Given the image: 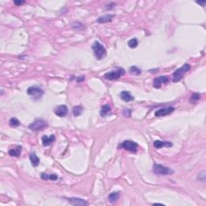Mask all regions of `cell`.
<instances>
[{
    "label": "cell",
    "mask_w": 206,
    "mask_h": 206,
    "mask_svg": "<svg viewBox=\"0 0 206 206\" xmlns=\"http://www.w3.org/2000/svg\"><path fill=\"white\" fill-rule=\"evenodd\" d=\"M152 171L155 175H158V176H168V175H172L174 173V171L171 170V168L161 165V164H158V163L154 164Z\"/></svg>",
    "instance_id": "3957f363"
},
{
    "label": "cell",
    "mask_w": 206,
    "mask_h": 206,
    "mask_svg": "<svg viewBox=\"0 0 206 206\" xmlns=\"http://www.w3.org/2000/svg\"><path fill=\"white\" fill-rule=\"evenodd\" d=\"M29 158L33 167H37L40 164V158L35 155V152L31 153L29 155Z\"/></svg>",
    "instance_id": "2e32d148"
},
{
    "label": "cell",
    "mask_w": 206,
    "mask_h": 206,
    "mask_svg": "<svg viewBox=\"0 0 206 206\" xmlns=\"http://www.w3.org/2000/svg\"><path fill=\"white\" fill-rule=\"evenodd\" d=\"M190 64H187V63L184 64L181 68L177 69L173 72V74H172V77H173L172 80H173V81H174V82H178L179 80H181L183 78V77H184V75H185L186 72H188V71L190 70Z\"/></svg>",
    "instance_id": "7a4b0ae2"
},
{
    "label": "cell",
    "mask_w": 206,
    "mask_h": 206,
    "mask_svg": "<svg viewBox=\"0 0 206 206\" xmlns=\"http://www.w3.org/2000/svg\"><path fill=\"white\" fill-rule=\"evenodd\" d=\"M121 147H123V149L129 151L133 153H135L137 151V150H138V144H137L136 143L131 141V140H125L121 144Z\"/></svg>",
    "instance_id": "52a82bcc"
},
{
    "label": "cell",
    "mask_w": 206,
    "mask_h": 206,
    "mask_svg": "<svg viewBox=\"0 0 206 206\" xmlns=\"http://www.w3.org/2000/svg\"><path fill=\"white\" fill-rule=\"evenodd\" d=\"M138 44H139V42H138L136 38H133L128 41V46L131 48H135L138 46Z\"/></svg>",
    "instance_id": "d4e9b609"
},
{
    "label": "cell",
    "mask_w": 206,
    "mask_h": 206,
    "mask_svg": "<svg viewBox=\"0 0 206 206\" xmlns=\"http://www.w3.org/2000/svg\"><path fill=\"white\" fill-rule=\"evenodd\" d=\"M58 178V176H56V174H50L48 175L46 173H42L41 174V179H44V180H47V179H51L52 181H55Z\"/></svg>",
    "instance_id": "ffe728a7"
},
{
    "label": "cell",
    "mask_w": 206,
    "mask_h": 206,
    "mask_svg": "<svg viewBox=\"0 0 206 206\" xmlns=\"http://www.w3.org/2000/svg\"><path fill=\"white\" fill-rule=\"evenodd\" d=\"M54 112L58 117H65L68 114V107L65 105H61L59 106H57L54 110Z\"/></svg>",
    "instance_id": "30bf717a"
},
{
    "label": "cell",
    "mask_w": 206,
    "mask_h": 206,
    "mask_svg": "<svg viewBox=\"0 0 206 206\" xmlns=\"http://www.w3.org/2000/svg\"><path fill=\"white\" fill-rule=\"evenodd\" d=\"M14 3H15L16 6H20V5H22V4L25 3V1H15Z\"/></svg>",
    "instance_id": "83f0119b"
},
{
    "label": "cell",
    "mask_w": 206,
    "mask_h": 206,
    "mask_svg": "<svg viewBox=\"0 0 206 206\" xmlns=\"http://www.w3.org/2000/svg\"><path fill=\"white\" fill-rule=\"evenodd\" d=\"M84 110V108L81 106H76L72 108V114L74 116L78 117L79 115H80L82 114Z\"/></svg>",
    "instance_id": "44dd1931"
},
{
    "label": "cell",
    "mask_w": 206,
    "mask_h": 206,
    "mask_svg": "<svg viewBox=\"0 0 206 206\" xmlns=\"http://www.w3.org/2000/svg\"><path fill=\"white\" fill-rule=\"evenodd\" d=\"M130 72L133 75H139L142 72V71L139 68L136 67V66H131V69H130Z\"/></svg>",
    "instance_id": "cb8c5ba5"
},
{
    "label": "cell",
    "mask_w": 206,
    "mask_h": 206,
    "mask_svg": "<svg viewBox=\"0 0 206 206\" xmlns=\"http://www.w3.org/2000/svg\"><path fill=\"white\" fill-rule=\"evenodd\" d=\"M85 80V76H81V77H79V78H78V79H77V81L78 82H81V81H83V80Z\"/></svg>",
    "instance_id": "f1b7e54d"
},
{
    "label": "cell",
    "mask_w": 206,
    "mask_h": 206,
    "mask_svg": "<svg viewBox=\"0 0 206 206\" xmlns=\"http://www.w3.org/2000/svg\"><path fill=\"white\" fill-rule=\"evenodd\" d=\"M110 111H111V107L110 106V105H104V106L102 107V110H101L100 114H101L102 117H106Z\"/></svg>",
    "instance_id": "d6986e66"
},
{
    "label": "cell",
    "mask_w": 206,
    "mask_h": 206,
    "mask_svg": "<svg viewBox=\"0 0 206 206\" xmlns=\"http://www.w3.org/2000/svg\"><path fill=\"white\" fill-rule=\"evenodd\" d=\"M54 141H55V135L54 134H51L49 137L47 136V135H44L42 137V144H43L44 147H48L49 145H51Z\"/></svg>",
    "instance_id": "4fadbf2b"
},
{
    "label": "cell",
    "mask_w": 206,
    "mask_h": 206,
    "mask_svg": "<svg viewBox=\"0 0 206 206\" xmlns=\"http://www.w3.org/2000/svg\"><path fill=\"white\" fill-rule=\"evenodd\" d=\"M120 97H121V99L123 100L124 102H131V101H133V100H134V97H133V95H132V94L128 91L121 92Z\"/></svg>",
    "instance_id": "5bb4252c"
},
{
    "label": "cell",
    "mask_w": 206,
    "mask_h": 206,
    "mask_svg": "<svg viewBox=\"0 0 206 206\" xmlns=\"http://www.w3.org/2000/svg\"><path fill=\"white\" fill-rule=\"evenodd\" d=\"M196 3H198V4H200V5H201L202 7H205V5L206 4V1H203V2H196Z\"/></svg>",
    "instance_id": "f546056e"
},
{
    "label": "cell",
    "mask_w": 206,
    "mask_h": 206,
    "mask_svg": "<svg viewBox=\"0 0 206 206\" xmlns=\"http://www.w3.org/2000/svg\"><path fill=\"white\" fill-rule=\"evenodd\" d=\"M9 124L12 127H16V126H19L21 123L16 118H11L9 121Z\"/></svg>",
    "instance_id": "603a6c76"
},
{
    "label": "cell",
    "mask_w": 206,
    "mask_h": 206,
    "mask_svg": "<svg viewBox=\"0 0 206 206\" xmlns=\"http://www.w3.org/2000/svg\"><path fill=\"white\" fill-rule=\"evenodd\" d=\"M114 16L111 14H107L105 16H102L99 17L98 19H97V22L99 24H105V23H109V22L112 21Z\"/></svg>",
    "instance_id": "9a60e30c"
},
{
    "label": "cell",
    "mask_w": 206,
    "mask_h": 206,
    "mask_svg": "<svg viewBox=\"0 0 206 206\" xmlns=\"http://www.w3.org/2000/svg\"><path fill=\"white\" fill-rule=\"evenodd\" d=\"M27 93L28 95L32 96L35 100H38L40 99L41 97L43 96L44 90L37 86H31L27 89Z\"/></svg>",
    "instance_id": "8992f818"
},
{
    "label": "cell",
    "mask_w": 206,
    "mask_h": 206,
    "mask_svg": "<svg viewBox=\"0 0 206 206\" xmlns=\"http://www.w3.org/2000/svg\"><path fill=\"white\" fill-rule=\"evenodd\" d=\"M47 126H48V123L45 120H44L43 118H37L30 124L28 128L32 131H40L44 130Z\"/></svg>",
    "instance_id": "277c9868"
},
{
    "label": "cell",
    "mask_w": 206,
    "mask_h": 206,
    "mask_svg": "<svg viewBox=\"0 0 206 206\" xmlns=\"http://www.w3.org/2000/svg\"><path fill=\"white\" fill-rule=\"evenodd\" d=\"M123 114L125 115L126 117H131V110L130 109H126V110H124V112H123Z\"/></svg>",
    "instance_id": "484cf974"
},
{
    "label": "cell",
    "mask_w": 206,
    "mask_h": 206,
    "mask_svg": "<svg viewBox=\"0 0 206 206\" xmlns=\"http://www.w3.org/2000/svg\"><path fill=\"white\" fill-rule=\"evenodd\" d=\"M124 74H125V69L123 68H118L117 70L106 72L104 75V78L108 80H118V78H120Z\"/></svg>",
    "instance_id": "5b68a950"
},
{
    "label": "cell",
    "mask_w": 206,
    "mask_h": 206,
    "mask_svg": "<svg viewBox=\"0 0 206 206\" xmlns=\"http://www.w3.org/2000/svg\"><path fill=\"white\" fill-rule=\"evenodd\" d=\"M201 94H198V93H194V94L191 96L190 97V100H189V102H191V103H195V102H196L198 100H200V98H201Z\"/></svg>",
    "instance_id": "7402d4cb"
},
{
    "label": "cell",
    "mask_w": 206,
    "mask_h": 206,
    "mask_svg": "<svg viewBox=\"0 0 206 206\" xmlns=\"http://www.w3.org/2000/svg\"><path fill=\"white\" fill-rule=\"evenodd\" d=\"M174 111L175 108L172 106L167 107V108H162V109H159L157 111H155V117H163V116L170 114L174 112Z\"/></svg>",
    "instance_id": "9c48e42d"
},
{
    "label": "cell",
    "mask_w": 206,
    "mask_h": 206,
    "mask_svg": "<svg viewBox=\"0 0 206 206\" xmlns=\"http://www.w3.org/2000/svg\"><path fill=\"white\" fill-rule=\"evenodd\" d=\"M119 196H120V193L119 192H114V193H110V195L108 196V200H109L110 203L114 204L118 201Z\"/></svg>",
    "instance_id": "ac0fdd59"
},
{
    "label": "cell",
    "mask_w": 206,
    "mask_h": 206,
    "mask_svg": "<svg viewBox=\"0 0 206 206\" xmlns=\"http://www.w3.org/2000/svg\"><path fill=\"white\" fill-rule=\"evenodd\" d=\"M92 48L94 50V55L97 60H102L105 56H106V50L103 47L102 44L99 43L98 41H94L92 44Z\"/></svg>",
    "instance_id": "6da1fadb"
},
{
    "label": "cell",
    "mask_w": 206,
    "mask_h": 206,
    "mask_svg": "<svg viewBox=\"0 0 206 206\" xmlns=\"http://www.w3.org/2000/svg\"><path fill=\"white\" fill-rule=\"evenodd\" d=\"M107 6H110V7H109L106 8V10H111V9H113V8L115 7V3H110V4H107Z\"/></svg>",
    "instance_id": "4316f807"
},
{
    "label": "cell",
    "mask_w": 206,
    "mask_h": 206,
    "mask_svg": "<svg viewBox=\"0 0 206 206\" xmlns=\"http://www.w3.org/2000/svg\"><path fill=\"white\" fill-rule=\"evenodd\" d=\"M169 81V79L166 76H159L155 78V80L153 81V87L155 89H159L162 86L163 84L168 83Z\"/></svg>",
    "instance_id": "ba28073f"
},
{
    "label": "cell",
    "mask_w": 206,
    "mask_h": 206,
    "mask_svg": "<svg viewBox=\"0 0 206 206\" xmlns=\"http://www.w3.org/2000/svg\"><path fill=\"white\" fill-rule=\"evenodd\" d=\"M68 201L71 205L78 206H86L87 205V202L85 200L81 198H78V197H71L68 198Z\"/></svg>",
    "instance_id": "8fae6325"
},
{
    "label": "cell",
    "mask_w": 206,
    "mask_h": 206,
    "mask_svg": "<svg viewBox=\"0 0 206 206\" xmlns=\"http://www.w3.org/2000/svg\"><path fill=\"white\" fill-rule=\"evenodd\" d=\"M172 143L170 142H166V141H159V140H155L154 141V147L156 149H160L163 148V147H172Z\"/></svg>",
    "instance_id": "7c38bea8"
},
{
    "label": "cell",
    "mask_w": 206,
    "mask_h": 206,
    "mask_svg": "<svg viewBox=\"0 0 206 206\" xmlns=\"http://www.w3.org/2000/svg\"><path fill=\"white\" fill-rule=\"evenodd\" d=\"M22 151L21 146H16L15 148H12L9 151V155L11 156H15V157H19Z\"/></svg>",
    "instance_id": "e0dca14e"
}]
</instances>
